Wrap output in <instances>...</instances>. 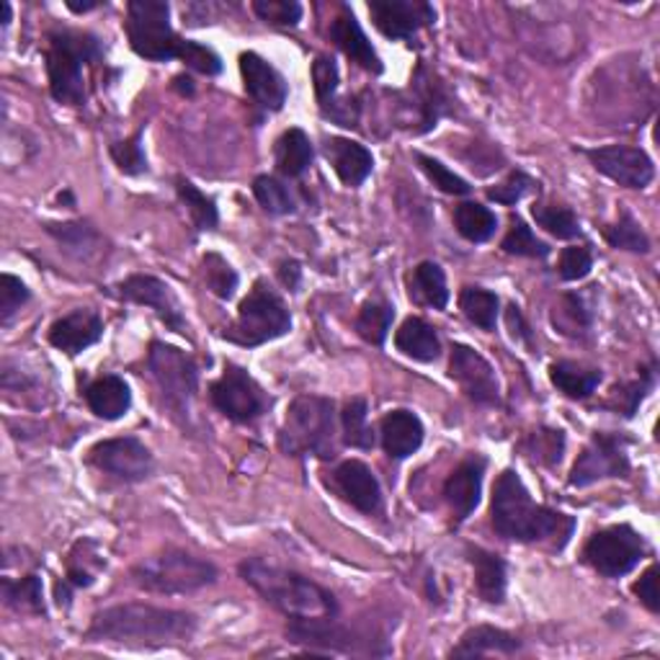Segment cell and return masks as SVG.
Instances as JSON below:
<instances>
[{
  "mask_svg": "<svg viewBox=\"0 0 660 660\" xmlns=\"http://www.w3.org/2000/svg\"><path fill=\"white\" fill-rule=\"evenodd\" d=\"M279 446L289 457H336V405L321 395H299L289 405L279 431Z\"/></svg>",
  "mask_w": 660,
  "mask_h": 660,
  "instance_id": "obj_5",
  "label": "cell"
},
{
  "mask_svg": "<svg viewBox=\"0 0 660 660\" xmlns=\"http://www.w3.org/2000/svg\"><path fill=\"white\" fill-rule=\"evenodd\" d=\"M411 91L415 111H418V135L434 129L439 125V119L452 111V96L446 91V86L434 76V72L423 68V65L415 70V76L411 80Z\"/></svg>",
  "mask_w": 660,
  "mask_h": 660,
  "instance_id": "obj_24",
  "label": "cell"
},
{
  "mask_svg": "<svg viewBox=\"0 0 660 660\" xmlns=\"http://www.w3.org/2000/svg\"><path fill=\"white\" fill-rule=\"evenodd\" d=\"M45 230L60 243L65 250L76 254L78 258H91L101 250L104 238L101 233L88 223H62V225H45Z\"/></svg>",
  "mask_w": 660,
  "mask_h": 660,
  "instance_id": "obj_35",
  "label": "cell"
},
{
  "mask_svg": "<svg viewBox=\"0 0 660 660\" xmlns=\"http://www.w3.org/2000/svg\"><path fill=\"white\" fill-rule=\"evenodd\" d=\"M521 452L536 464L555 467L565 452V434L560 428H536L521 442Z\"/></svg>",
  "mask_w": 660,
  "mask_h": 660,
  "instance_id": "obj_39",
  "label": "cell"
},
{
  "mask_svg": "<svg viewBox=\"0 0 660 660\" xmlns=\"http://www.w3.org/2000/svg\"><path fill=\"white\" fill-rule=\"evenodd\" d=\"M68 8L70 11H76V13H86V11H93V8H99V3H68Z\"/></svg>",
  "mask_w": 660,
  "mask_h": 660,
  "instance_id": "obj_59",
  "label": "cell"
},
{
  "mask_svg": "<svg viewBox=\"0 0 660 660\" xmlns=\"http://www.w3.org/2000/svg\"><path fill=\"white\" fill-rule=\"evenodd\" d=\"M534 181L532 176H526L524 170H513V174L506 178V181L493 186V189H487V199L491 201H499V204H506V207H511V204L521 201L529 194V189H532Z\"/></svg>",
  "mask_w": 660,
  "mask_h": 660,
  "instance_id": "obj_56",
  "label": "cell"
},
{
  "mask_svg": "<svg viewBox=\"0 0 660 660\" xmlns=\"http://www.w3.org/2000/svg\"><path fill=\"white\" fill-rule=\"evenodd\" d=\"M325 155H328L331 166L344 186L356 189V186H362L366 178L372 176L374 158L364 145L346 140V137H328V142H325Z\"/></svg>",
  "mask_w": 660,
  "mask_h": 660,
  "instance_id": "obj_26",
  "label": "cell"
},
{
  "mask_svg": "<svg viewBox=\"0 0 660 660\" xmlns=\"http://www.w3.org/2000/svg\"><path fill=\"white\" fill-rule=\"evenodd\" d=\"M88 462L106 475L125 480V483H142L155 467L152 452L137 436H119L99 442L88 452Z\"/></svg>",
  "mask_w": 660,
  "mask_h": 660,
  "instance_id": "obj_13",
  "label": "cell"
},
{
  "mask_svg": "<svg viewBox=\"0 0 660 660\" xmlns=\"http://www.w3.org/2000/svg\"><path fill=\"white\" fill-rule=\"evenodd\" d=\"M176 191H178V199L186 204V209H189L197 230H215L219 225V211L215 199L207 197L199 186H194L189 181V178H176Z\"/></svg>",
  "mask_w": 660,
  "mask_h": 660,
  "instance_id": "obj_40",
  "label": "cell"
},
{
  "mask_svg": "<svg viewBox=\"0 0 660 660\" xmlns=\"http://www.w3.org/2000/svg\"><path fill=\"white\" fill-rule=\"evenodd\" d=\"M201 272H204V282L211 295H217L219 299H230L238 289V272L227 264L223 256L217 254H207L201 258Z\"/></svg>",
  "mask_w": 660,
  "mask_h": 660,
  "instance_id": "obj_48",
  "label": "cell"
},
{
  "mask_svg": "<svg viewBox=\"0 0 660 660\" xmlns=\"http://www.w3.org/2000/svg\"><path fill=\"white\" fill-rule=\"evenodd\" d=\"M254 11L272 27H297L303 21V6L297 0H256Z\"/></svg>",
  "mask_w": 660,
  "mask_h": 660,
  "instance_id": "obj_52",
  "label": "cell"
},
{
  "mask_svg": "<svg viewBox=\"0 0 660 660\" xmlns=\"http://www.w3.org/2000/svg\"><path fill=\"white\" fill-rule=\"evenodd\" d=\"M106 568L99 544L93 540H80L72 544L68 555V573L65 581L57 583V604L70 607V589H88L96 583V575Z\"/></svg>",
  "mask_w": 660,
  "mask_h": 660,
  "instance_id": "obj_25",
  "label": "cell"
},
{
  "mask_svg": "<svg viewBox=\"0 0 660 660\" xmlns=\"http://www.w3.org/2000/svg\"><path fill=\"white\" fill-rule=\"evenodd\" d=\"M450 377L462 387V393L477 405H499L501 387L495 370L485 356H480L475 348L454 344L450 358Z\"/></svg>",
  "mask_w": 660,
  "mask_h": 660,
  "instance_id": "obj_15",
  "label": "cell"
},
{
  "mask_svg": "<svg viewBox=\"0 0 660 660\" xmlns=\"http://www.w3.org/2000/svg\"><path fill=\"white\" fill-rule=\"evenodd\" d=\"M656 387V364L646 366V370L640 372V380L634 382H627V385H619L614 387V393H611V403L619 413H624L627 418H632L634 413H638V405L646 401L650 390Z\"/></svg>",
  "mask_w": 660,
  "mask_h": 660,
  "instance_id": "obj_44",
  "label": "cell"
},
{
  "mask_svg": "<svg viewBox=\"0 0 660 660\" xmlns=\"http://www.w3.org/2000/svg\"><path fill=\"white\" fill-rule=\"evenodd\" d=\"M521 650V640L501 627L480 624L462 634L450 658H480V656H513Z\"/></svg>",
  "mask_w": 660,
  "mask_h": 660,
  "instance_id": "obj_28",
  "label": "cell"
},
{
  "mask_svg": "<svg viewBox=\"0 0 660 660\" xmlns=\"http://www.w3.org/2000/svg\"><path fill=\"white\" fill-rule=\"evenodd\" d=\"M411 297L418 305H428L434 309H446L450 305V289H446L444 268L434 260H423L411 274Z\"/></svg>",
  "mask_w": 660,
  "mask_h": 660,
  "instance_id": "obj_32",
  "label": "cell"
},
{
  "mask_svg": "<svg viewBox=\"0 0 660 660\" xmlns=\"http://www.w3.org/2000/svg\"><path fill=\"white\" fill-rule=\"evenodd\" d=\"M632 591H634V597L642 601V604L653 611V614H658L660 599H658V565L656 562L640 575V581L632 585Z\"/></svg>",
  "mask_w": 660,
  "mask_h": 660,
  "instance_id": "obj_57",
  "label": "cell"
},
{
  "mask_svg": "<svg viewBox=\"0 0 660 660\" xmlns=\"http://www.w3.org/2000/svg\"><path fill=\"white\" fill-rule=\"evenodd\" d=\"M333 483H336V491L344 495L356 511L366 513V516H372V513H377L382 509L380 480L374 477V472L366 467L364 462H341L338 470L333 472Z\"/></svg>",
  "mask_w": 660,
  "mask_h": 660,
  "instance_id": "obj_21",
  "label": "cell"
},
{
  "mask_svg": "<svg viewBox=\"0 0 660 660\" xmlns=\"http://www.w3.org/2000/svg\"><path fill=\"white\" fill-rule=\"evenodd\" d=\"M370 16L387 39H411L415 31L436 21V11L423 0H372Z\"/></svg>",
  "mask_w": 660,
  "mask_h": 660,
  "instance_id": "obj_17",
  "label": "cell"
},
{
  "mask_svg": "<svg viewBox=\"0 0 660 660\" xmlns=\"http://www.w3.org/2000/svg\"><path fill=\"white\" fill-rule=\"evenodd\" d=\"M209 397L217 411L235 423H254L272 407L258 382L235 364H227L223 377L211 382Z\"/></svg>",
  "mask_w": 660,
  "mask_h": 660,
  "instance_id": "obj_11",
  "label": "cell"
},
{
  "mask_svg": "<svg viewBox=\"0 0 660 660\" xmlns=\"http://www.w3.org/2000/svg\"><path fill=\"white\" fill-rule=\"evenodd\" d=\"M585 158L591 160V166L599 174H604L624 189H646L656 178V166L650 155L640 148H630V145H607V148L585 150Z\"/></svg>",
  "mask_w": 660,
  "mask_h": 660,
  "instance_id": "obj_14",
  "label": "cell"
},
{
  "mask_svg": "<svg viewBox=\"0 0 660 660\" xmlns=\"http://www.w3.org/2000/svg\"><path fill=\"white\" fill-rule=\"evenodd\" d=\"M240 76L246 83V91L260 109L266 111H282L287 104L289 88L287 80L272 62H266L264 57L256 52L240 55Z\"/></svg>",
  "mask_w": 660,
  "mask_h": 660,
  "instance_id": "obj_18",
  "label": "cell"
},
{
  "mask_svg": "<svg viewBox=\"0 0 660 660\" xmlns=\"http://www.w3.org/2000/svg\"><path fill=\"white\" fill-rule=\"evenodd\" d=\"M395 348L403 356L413 358V362H436L442 354V341L431 323L423 317H407V321L395 333Z\"/></svg>",
  "mask_w": 660,
  "mask_h": 660,
  "instance_id": "obj_30",
  "label": "cell"
},
{
  "mask_svg": "<svg viewBox=\"0 0 660 660\" xmlns=\"http://www.w3.org/2000/svg\"><path fill=\"white\" fill-rule=\"evenodd\" d=\"M493 529L511 542H555L562 550L575 532V519L534 503L516 470H503L493 485Z\"/></svg>",
  "mask_w": 660,
  "mask_h": 660,
  "instance_id": "obj_2",
  "label": "cell"
},
{
  "mask_svg": "<svg viewBox=\"0 0 660 660\" xmlns=\"http://www.w3.org/2000/svg\"><path fill=\"white\" fill-rule=\"evenodd\" d=\"M604 238L609 246L617 250H632V254H648L650 250L648 235L642 233L640 223L630 215V211H622L619 223L607 227Z\"/></svg>",
  "mask_w": 660,
  "mask_h": 660,
  "instance_id": "obj_45",
  "label": "cell"
},
{
  "mask_svg": "<svg viewBox=\"0 0 660 660\" xmlns=\"http://www.w3.org/2000/svg\"><path fill=\"white\" fill-rule=\"evenodd\" d=\"M331 39L336 42V47L344 52L348 60H354L358 68L374 72L380 76L382 70V60L377 50H374L370 39H366L364 29L358 27L356 16L348 6H341V11L336 13V19L331 21Z\"/></svg>",
  "mask_w": 660,
  "mask_h": 660,
  "instance_id": "obj_22",
  "label": "cell"
},
{
  "mask_svg": "<svg viewBox=\"0 0 660 660\" xmlns=\"http://www.w3.org/2000/svg\"><path fill=\"white\" fill-rule=\"evenodd\" d=\"M111 160L117 162V168L127 176H140L148 170V155L142 148V129H137L132 137L111 145Z\"/></svg>",
  "mask_w": 660,
  "mask_h": 660,
  "instance_id": "obj_50",
  "label": "cell"
},
{
  "mask_svg": "<svg viewBox=\"0 0 660 660\" xmlns=\"http://www.w3.org/2000/svg\"><path fill=\"white\" fill-rule=\"evenodd\" d=\"M178 60L201 72V76H219V72H223V60H219L217 52L209 50L207 45L191 42V39H184Z\"/></svg>",
  "mask_w": 660,
  "mask_h": 660,
  "instance_id": "obj_54",
  "label": "cell"
},
{
  "mask_svg": "<svg viewBox=\"0 0 660 660\" xmlns=\"http://www.w3.org/2000/svg\"><path fill=\"white\" fill-rule=\"evenodd\" d=\"M483 475H485V460L472 454L462 460L444 483V499L450 503L454 519L464 521L472 516V511L480 506V493H483Z\"/></svg>",
  "mask_w": 660,
  "mask_h": 660,
  "instance_id": "obj_20",
  "label": "cell"
},
{
  "mask_svg": "<svg viewBox=\"0 0 660 660\" xmlns=\"http://www.w3.org/2000/svg\"><path fill=\"white\" fill-rule=\"evenodd\" d=\"M415 160L421 162V170L431 178V184H434L439 191L452 194V197H467V194H470L472 186L464 181L462 176L454 174V170L446 168L442 160L428 158V155H423V152L415 155Z\"/></svg>",
  "mask_w": 660,
  "mask_h": 660,
  "instance_id": "obj_51",
  "label": "cell"
},
{
  "mask_svg": "<svg viewBox=\"0 0 660 660\" xmlns=\"http://www.w3.org/2000/svg\"><path fill=\"white\" fill-rule=\"evenodd\" d=\"M148 366L168 411L178 421L189 423L191 405L199 393V366L194 364V358L181 352V348L152 341L148 352Z\"/></svg>",
  "mask_w": 660,
  "mask_h": 660,
  "instance_id": "obj_8",
  "label": "cell"
},
{
  "mask_svg": "<svg viewBox=\"0 0 660 660\" xmlns=\"http://www.w3.org/2000/svg\"><path fill=\"white\" fill-rule=\"evenodd\" d=\"M454 227L462 235L464 240L470 243H485L493 238L495 227H499V219L487 207L477 201H464L454 209Z\"/></svg>",
  "mask_w": 660,
  "mask_h": 660,
  "instance_id": "obj_36",
  "label": "cell"
},
{
  "mask_svg": "<svg viewBox=\"0 0 660 660\" xmlns=\"http://www.w3.org/2000/svg\"><path fill=\"white\" fill-rule=\"evenodd\" d=\"M125 31L132 50L145 60H178L184 39L170 27V8L162 0H132L127 6Z\"/></svg>",
  "mask_w": 660,
  "mask_h": 660,
  "instance_id": "obj_9",
  "label": "cell"
},
{
  "mask_svg": "<svg viewBox=\"0 0 660 660\" xmlns=\"http://www.w3.org/2000/svg\"><path fill=\"white\" fill-rule=\"evenodd\" d=\"M423 436H426V428H423L421 418L413 411H405V407L390 411L385 418L380 421L382 450L393 460H407L411 454L418 452Z\"/></svg>",
  "mask_w": 660,
  "mask_h": 660,
  "instance_id": "obj_23",
  "label": "cell"
},
{
  "mask_svg": "<svg viewBox=\"0 0 660 660\" xmlns=\"http://www.w3.org/2000/svg\"><path fill=\"white\" fill-rule=\"evenodd\" d=\"M279 279L287 289L297 292L299 279H303V268H299L297 260H282L279 264Z\"/></svg>",
  "mask_w": 660,
  "mask_h": 660,
  "instance_id": "obj_58",
  "label": "cell"
},
{
  "mask_svg": "<svg viewBox=\"0 0 660 660\" xmlns=\"http://www.w3.org/2000/svg\"><path fill=\"white\" fill-rule=\"evenodd\" d=\"M274 158L282 176L299 178L307 174L309 166H313V158H315L313 142H309V137L303 132V129L292 127L279 137V140H276Z\"/></svg>",
  "mask_w": 660,
  "mask_h": 660,
  "instance_id": "obj_31",
  "label": "cell"
},
{
  "mask_svg": "<svg viewBox=\"0 0 660 660\" xmlns=\"http://www.w3.org/2000/svg\"><path fill=\"white\" fill-rule=\"evenodd\" d=\"M31 297V292L27 289V284H23L19 276H11V274H3L0 276V323L8 325L11 323V317L19 313L21 305H27Z\"/></svg>",
  "mask_w": 660,
  "mask_h": 660,
  "instance_id": "obj_53",
  "label": "cell"
},
{
  "mask_svg": "<svg viewBox=\"0 0 660 660\" xmlns=\"http://www.w3.org/2000/svg\"><path fill=\"white\" fill-rule=\"evenodd\" d=\"M648 555V542L640 532H634L630 524H614L599 529L597 534L585 542L583 560L599 575L622 578L632 573Z\"/></svg>",
  "mask_w": 660,
  "mask_h": 660,
  "instance_id": "obj_10",
  "label": "cell"
},
{
  "mask_svg": "<svg viewBox=\"0 0 660 660\" xmlns=\"http://www.w3.org/2000/svg\"><path fill=\"white\" fill-rule=\"evenodd\" d=\"M593 268V254L589 246H570L560 254L558 272L565 282H581L591 274Z\"/></svg>",
  "mask_w": 660,
  "mask_h": 660,
  "instance_id": "obj_55",
  "label": "cell"
},
{
  "mask_svg": "<svg viewBox=\"0 0 660 660\" xmlns=\"http://www.w3.org/2000/svg\"><path fill=\"white\" fill-rule=\"evenodd\" d=\"M501 248L511 256H524V258H548L550 256V246L544 240L536 238L524 219L513 217L511 219V230L506 238H503Z\"/></svg>",
  "mask_w": 660,
  "mask_h": 660,
  "instance_id": "obj_47",
  "label": "cell"
},
{
  "mask_svg": "<svg viewBox=\"0 0 660 660\" xmlns=\"http://www.w3.org/2000/svg\"><path fill=\"white\" fill-rule=\"evenodd\" d=\"M395 321V307L387 303H380V299H370L358 309L356 317V333L362 336L366 344L382 346L390 336V328H393Z\"/></svg>",
  "mask_w": 660,
  "mask_h": 660,
  "instance_id": "obj_37",
  "label": "cell"
},
{
  "mask_svg": "<svg viewBox=\"0 0 660 660\" xmlns=\"http://www.w3.org/2000/svg\"><path fill=\"white\" fill-rule=\"evenodd\" d=\"M83 397L88 407H91V413L104 421L125 418L129 407H132V390L117 374H101V377H96L86 387Z\"/></svg>",
  "mask_w": 660,
  "mask_h": 660,
  "instance_id": "obj_27",
  "label": "cell"
},
{
  "mask_svg": "<svg viewBox=\"0 0 660 660\" xmlns=\"http://www.w3.org/2000/svg\"><path fill=\"white\" fill-rule=\"evenodd\" d=\"M366 418H370V405H366L364 397H352L344 405V413H341V423H344V442L354 450H372L374 436L370 426H366Z\"/></svg>",
  "mask_w": 660,
  "mask_h": 660,
  "instance_id": "obj_43",
  "label": "cell"
},
{
  "mask_svg": "<svg viewBox=\"0 0 660 660\" xmlns=\"http://www.w3.org/2000/svg\"><path fill=\"white\" fill-rule=\"evenodd\" d=\"M630 454H627V439L614 434H593L589 446L575 460L570 470V487H589L607 477L630 475Z\"/></svg>",
  "mask_w": 660,
  "mask_h": 660,
  "instance_id": "obj_12",
  "label": "cell"
},
{
  "mask_svg": "<svg viewBox=\"0 0 660 660\" xmlns=\"http://www.w3.org/2000/svg\"><path fill=\"white\" fill-rule=\"evenodd\" d=\"M104 57L99 39L88 31L60 29L50 35L47 50V76H50V93L57 104L80 106L86 104V78L83 65H93Z\"/></svg>",
  "mask_w": 660,
  "mask_h": 660,
  "instance_id": "obj_4",
  "label": "cell"
},
{
  "mask_svg": "<svg viewBox=\"0 0 660 660\" xmlns=\"http://www.w3.org/2000/svg\"><path fill=\"white\" fill-rule=\"evenodd\" d=\"M174 83H176V88H181L184 93H189V96L194 93V86H191V80H189V78H176Z\"/></svg>",
  "mask_w": 660,
  "mask_h": 660,
  "instance_id": "obj_60",
  "label": "cell"
},
{
  "mask_svg": "<svg viewBox=\"0 0 660 660\" xmlns=\"http://www.w3.org/2000/svg\"><path fill=\"white\" fill-rule=\"evenodd\" d=\"M550 380L570 401H585L601 385V370L575 362H558L550 366Z\"/></svg>",
  "mask_w": 660,
  "mask_h": 660,
  "instance_id": "obj_33",
  "label": "cell"
},
{
  "mask_svg": "<svg viewBox=\"0 0 660 660\" xmlns=\"http://www.w3.org/2000/svg\"><path fill=\"white\" fill-rule=\"evenodd\" d=\"M254 197L268 215H292L297 209L289 186H284L274 176H258L254 181Z\"/></svg>",
  "mask_w": 660,
  "mask_h": 660,
  "instance_id": "obj_46",
  "label": "cell"
},
{
  "mask_svg": "<svg viewBox=\"0 0 660 660\" xmlns=\"http://www.w3.org/2000/svg\"><path fill=\"white\" fill-rule=\"evenodd\" d=\"M129 575L137 589L166 593V597H184V593H197L215 583L217 568L191 552L168 548L137 562Z\"/></svg>",
  "mask_w": 660,
  "mask_h": 660,
  "instance_id": "obj_6",
  "label": "cell"
},
{
  "mask_svg": "<svg viewBox=\"0 0 660 660\" xmlns=\"http://www.w3.org/2000/svg\"><path fill=\"white\" fill-rule=\"evenodd\" d=\"M313 83H315V96L317 104L325 117L336 109V93H338V65L333 57L321 55L313 62Z\"/></svg>",
  "mask_w": 660,
  "mask_h": 660,
  "instance_id": "obj_49",
  "label": "cell"
},
{
  "mask_svg": "<svg viewBox=\"0 0 660 660\" xmlns=\"http://www.w3.org/2000/svg\"><path fill=\"white\" fill-rule=\"evenodd\" d=\"M591 313L578 295H562L552 309V325L568 338H585L591 331Z\"/></svg>",
  "mask_w": 660,
  "mask_h": 660,
  "instance_id": "obj_38",
  "label": "cell"
},
{
  "mask_svg": "<svg viewBox=\"0 0 660 660\" xmlns=\"http://www.w3.org/2000/svg\"><path fill=\"white\" fill-rule=\"evenodd\" d=\"M292 331V315L284 299L268 287V282L258 279L248 297L238 307V317L230 328L225 331V338L238 346H264L268 341L287 336Z\"/></svg>",
  "mask_w": 660,
  "mask_h": 660,
  "instance_id": "obj_7",
  "label": "cell"
},
{
  "mask_svg": "<svg viewBox=\"0 0 660 660\" xmlns=\"http://www.w3.org/2000/svg\"><path fill=\"white\" fill-rule=\"evenodd\" d=\"M467 560L475 570V589L487 604H503L509 589V573L503 558L483 548H467Z\"/></svg>",
  "mask_w": 660,
  "mask_h": 660,
  "instance_id": "obj_29",
  "label": "cell"
},
{
  "mask_svg": "<svg viewBox=\"0 0 660 660\" xmlns=\"http://www.w3.org/2000/svg\"><path fill=\"white\" fill-rule=\"evenodd\" d=\"M3 591V601L8 609L19 611V614H47L45 609V593H42V578L27 575L13 581V578H3L0 583Z\"/></svg>",
  "mask_w": 660,
  "mask_h": 660,
  "instance_id": "obj_34",
  "label": "cell"
},
{
  "mask_svg": "<svg viewBox=\"0 0 660 660\" xmlns=\"http://www.w3.org/2000/svg\"><path fill=\"white\" fill-rule=\"evenodd\" d=\"M460 307L464 317H467L470 323H475L477 328H495V321H499V297H495L493 292L480 287H464L460 295Z\"/></svg>",
  "mask_w": 660,
  "mask_h": 660,
  "instance_id": "obj_41",
  "label": "cell"
},
{
  "mask_svg": "<svg viewBox=\"0 0 660 660\" xmlns=\"http://www.w3.org/2000/svg\"><path fill=\"white\" fill-rule=\"evenodd\" d=\"M101 336H104V321L99 317V313H93V309L88 307L72 309L70 315L55 321L50 333H47V338H50V344L57 348V352L68 356H78L80 352H86V348L99 344Z\"/></svg>",
  "mask_w": 660,
  "mask_h": 660,
  "instance_id": "obj_19",
  "label": "cell"
},
{
  "mask_svg": "<svg viewBox=\"0 0 660 660\" xmlns=\"http://www.w3.org/2000/svg\"><path fill=\"white\" fill-rule=\"evenodd\" d=\"M117 289H119L121 299L150 307L152 313L160 317V323H166V328L186 336L189 323H186V317L181 313V305H178V299L174 297V292H170L168 284L160 282L158 276L135 274V276H129V279L121 282Z\"/></svg>",
  "mask_w": 660,
  "mask_h": 660,
  "instance_id": "obj_16",
  "label": "cell"
},
{
  "mask_svg": "<svg viewBox=\"0 0 660 660\" xmlns=\"http://www.w3.org/2000/svg\"><path fill=\"white\" fill-rule=\"evenodd\" d=\"M8 21H11V6L3 3V27H8Z\"/></svg>",
  "mask_w": 660,
  "mask_h": 660,
  "instance_id": "obj_61",
  "label": "cell"
},
{
  "mask_svg": "<svg viewBox=\"0 0 660 660\" xmlns=\"http://www.w3.org/2000/svg\"><path fill=\"white\" fill-rule=\"evenodd\" d=\"M240 578L254 589L268 607L282 611L289 622H317V619H336L338 601L321 583L309 581L295 570L279 568L274 562L250 558L243 560Z\"/></svg>",
  "mask_w": 660,
  "mask_h": 660,
  "instance_id": "obj_3",
  "label": "cell"
},
{
  "mask_svg": "<svg viewBox=\"0 0 660 660\" xmlns=\"http://www.w3.org/2000/svg\"><path fill=\"white\" fill-rule=\"evenodd\" d=\"M199 619L191 611L150 604H117L93 614L86 630L88 642H114L129 648L181 646L197 634Z\"/></svg>",
  "mask_w": 660,
  "mask_h": 660,
  "instance_id": "obj_1",
  "label": "cell"
},
{
  "mask_svg": "<svg viewBox=\"0 0 660 660\" xmlns=\"http://www.w3.org/2000/svg\"><path fill=\"white\" fill-rule=\"evenodd\" d=\"M532 217L542 230H548L560 240H573L581 235V223H578L573 209L560 207V204H534Z\"/></svg>",
  "mask_w": 660,
  "mask_h": 660,
  "instance_id": "obj_42",
  "label": "cell"
}]
</instances>
